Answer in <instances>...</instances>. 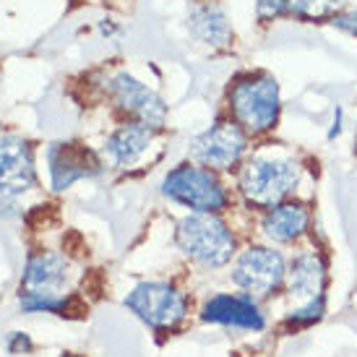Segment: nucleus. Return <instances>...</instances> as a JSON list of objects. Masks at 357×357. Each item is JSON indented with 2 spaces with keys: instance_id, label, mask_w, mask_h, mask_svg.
Returning a JSON list of instances; mask_svg holds the SVG:
<instances>
[{
  "instance_id": "12",
  "label": "nucleus",
  "mask_w": 357,
  "mask_h": 357,
  "mask_svg": "<svg viewBox=\"0 0 357 357\" xmlns=\"http://www.w3.org/2000/svg\"><path fill=\"white\" fill-rule=\"evenodd\" d=\"M204 321L208 324H222V326H235V328H253L261 331L264 328V313L258 310L250 295H214L204 305L201 313Z\"/></svg>"
},
{
  "instance_id": "5",
  "label": "nucleus",
  "mask_w": 357,
  "mask_h": 357,
  "mask_svg": "<svg viewBox=\"0 0 357 357\" xmlns=\"http://www.w3.org/2000/svg\"><path fill=\"white\" fill-rule=\"evenodd\" d=\"M126 305L144 324H149L157 331L175 328L185 318V310H188L185 298L180 295L178 289L169 287V284H162V282H141V284H136L133 292L126 298Z\"/></svg>"
},
{
  "instance_id": "14",
  "label": "nucleus",
  "mask_w": 357,
  "mask_h": 357,
  "mask_svg": "<svg viewBox=\"0 0 357 357\" xmlns=\"http://www.w3.org/2000/svg\"><path fill=\"white\" fill-rule=\"evenodd\" d=\"M310 211L298 201H282L277 206L266 211V217L261 222V229L271 243H295V240L307 229Z\"/></svg>"
},
{
  "instance_id": "18",
  "label": "nucleus",
  "mask_w": 357,
  "mask_h": 357,
  "mask_svg": "<svg viewBox=\"0 0 357 357\" xmlns=\"http://www.w3.org/2000/svg\"><path fill=\"white\" fill-rule=\"evenodd\" d=\"M70 305H73V298H66V295H21V310H26V313L66 316Z\"/></svg>"
},
{
  "instance_id": "13",
  "label": "nucleus",
  "mask_w": 357,
  "mask_h": 357,
  "mask_svg": "<svg viewBox=\"0 0 357 357\" xmlns=\"http://www.w3.org/2000/svg\"><path fill=\"white\" fill-rule=\"evenodd\" d=\"M324 287H326V261L313 250L295 256L287 271L289 295L305 305L310 300L324 298Z\"/></svg>"
},
{
  "instance_id": "2",
  "label": "nucleus",
  "mask_w": 357,
  "mask_h": 357,
  "mask_svg": "<svg viewBox=\"0 0 357 357\" xmlns=\"http://www.w3.org/2000/svg\"><path fill=\"white\" fill-rule=\"evenodd\" d=\"M180 250L206 268H219L235 256V238L227 225L214 214H190L180 219L175 232Z\"/></svg>"
},
{
  "instance_id": "3",
  "label": "nucleus",
  "mask_w": 357,
  "mask_h": 357,
  "mask_svg": "<svg viewBox=\"0 0 357 357\" xmlns=\"http://www.w3.org/2000/svg\"><path fill=\"white\" fill-rule=\"evenodd\" d=\"M300 183V165L292 159H253L240 175V193L250 206L282 204Z\"/></svg>"
},
{
  "instance_id": "8",
  "label": "nucleus",
  "mask_w": 357,
  "mask_h": 357,
  "mask_svg": "<svg viewBox=\"0 0 357 357\" xmlns=\"http://www.w3.org/2000/svg\"><path fill=\"white\" fill-rule=\"evenodd\" d=\"M109 94H112L115 105L136 123L159 128L167 118V107H165L162 97L146 84H141L139 79H133L130 73H118L109 81Z\"/></svg>"
},
{
  "instance_id": "4",
  "label": "nucleus",
  "mask_w": 357,
  "mask_h": 357,
  "mask_svg": "<svg viewBox=\"0 0 357 357\" xmlns=\"http://www.w3.org/2000/svg\"><path fill=\"white\" fill-rule=\"evenodd\" d=\"M162 193L201 214H217L229 201L217 175L199 165H180L172 169L162 183Z\"/></svg>"
},
{
  "instance_id": "6",
  "label": "nucleus",
  "mask_w": 357,
  "mask_h": 357,
  "mask_svg": "<svg viewBox=\"0 0 357 357\" xmlns=\"http://www.w3.org/2000/svg\"><path fill=\"white\" fill-rule=\"evenodd\" d=\"M245 144H248L245 130L240 128L235 120H219L190 141V157L196 159L201 167L229 169L245 154Z\"/></svg>"
},
{
  "instance_id": "21",
  "label": "nucleus",
  "mask_w": 357,
  "mask_h": 357,
  "mask_svg": "<svg viewBox=\"0 0 357 357\" xmlns=\"http://www.w3.org/2000/svg\"><path fill=\"white\" fill-rule=\"evenodd\" d=\"M331 24H334L337 29L347 31V34L357 37V10H349V13H337V16L331 19Z\"/></svg>"
},
{
  "instance_id": "20",
  "label": "nucleus",
  "mask_w": 357,
  "mask_h": 357,
  "mask_svg": "<svg viewBox=\"0 0 357 357\" xmlns=\"http://www.w3.org/2000/svg\"><path fill=\"white\" fill-rule=\"evenodd\" d=\"M321 316H324V298L310 300V303H305L303 307L292 310V316H287V324L289 326H307V324L318 321Z\"/></svg>"
},
{
  "instance_id": "17",
  "label": "nucleus",
  "mask_w": 357,
  "mask_h": 357,
  "mask_svg": "<svg viewBox=\"0 0 357 357\" xmlns=\"http://www.w3.org/2000/svg\"><path fill=\"white\" fill-rule=\"evenodd\" d=\"M339 13V0H292L289 19L292 21H324Z\"/></svg>"
},
{
  "instance_id": "16",
  "label": "nucleus",
  "mask_w": 357,
  "mask_h": 357,
  "mask_svg": "<svg viewBox=\"0 0 357 357\" xmlns=\"http://www.w3.org/2000/svg\"><path fill=\"white\" fill-rule=\"evenodd\" d=\"M188 29L196 40L208 45V47H229L235 40L227 13L219 8L217 3H201L190 10Z\"/></svg>"
},
{
  "instance_id": "15",
  "label": "nucleus",
  "mask_w": 357,
  "mask_h": 357,
  "mask_svg": "<svg viewBox=\"0 0 357 357\" xmlns=\"http://www.w3.org/2000/svg\"><path fill=\"white\" fill-rule=\"evenodd\" d=\"M154 128L144 123H126L105 141V157L115 167H130L151 144Z\"/></svg>"
},
{
  "instance_id": "19",
  "label": "nucleus",
  "mask_w": 357,
  "mask_h": 357,
  "mask_svg": "<svg viewBox=\"0 0 357 357\" xmlns=\"http://www.w3.org/2000/svg\"><path fill=\"white\" fill-rule=\"evenodd\" d=\"M289 3L292 0H256V19L261 24L289 19Z\"/></svg>"
},
{
  "instance_id": "7",
  "label": "nucleus",
  "mask_w": 357,
  "mask_h": 357,
  "mask_svg": "<svg viewBox=\"0 0 357 357\" xmlns=\"http://www.w3.org/2000/svg\"><path fill=\"white\" fill-rule=\"evenodd\" d=\"M287 268H284V258L279 250L271 248H248L238 258V264L232 268V282L240 289H245L250 298H266L274 289L284 282Z\"/></svg>"
},
{
  "instance_id": "11",
  "label": "nucleus",
  "mask_w": 357,
  "mask_h": 357,
  "mask_svg": "<svg viewBox=\"0 0 357 357\" xmlns=\"http://www.w3.org/2000/svg\"><path fill=\"white\" fill-rule=\"evenodd\" d=\"M70 284V264L66 256L42 250L29 258L24 268V295H66Z\"/></svg>"
},
{
  "instance_id": "9",
  "label": "nucleus",
  "mask_w": 357,
  "mask_h": 357,
  "mask_svg": "<svg viewBox=\"0 0 357 357\" xmlns=\"http://www.w3.org/2000/svg\"><path fill=\"white\" fill-rule=\"evenodd\" d=\"M37 183L29 141L0 136V199H16Z\"/></svg>"
},
{
  "instance_id": "10",
  "label": "nucleus",
  "mask_w": 357,
  "mask_h": 357,
  "mask_svg": "<svg viewBox=\"0 0 357 357\" xmlns=\"http://www.w3.org/2000/svg\"><path fill=\"white\" fill-rule=\"evenodd\" d=\"M47 159H50V178L55 190H66L76 180L94 178L102 172V162L97 154L81 144H52Z\"/></svg>"
},
{
  "instance_id": "1",
  "label": "nucleus",
  "mask_w": 357,
  "mask_h": 357,
  "mask_svg": "<svg viewBox=\"0 0 357 357\" xmlns=\"http://www.w3.org/2000/svg\"><path fill=\"white\" fill-rule=\"evenodd\" d=\"M279 109V84L271 73H245L229 89L232 120L250 136H261L277 128Z\"/></svg>"
}]
</instances>
